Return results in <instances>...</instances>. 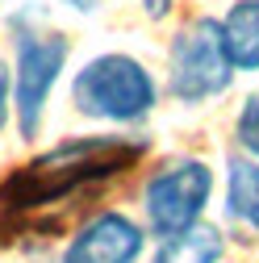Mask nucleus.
<instances>
[{
    "mask_svg": "<svg viewBox=\"0 0 259 263\" xmlns=\"http://www.w3.org/2000/svg\"><path fill=\"white\" fill-rule=\"evenodd\" d=\"M213 192V172L201 159H176L163 163L142 188V209L159 238H172L180 230L197 226Z\"/></svg>",
    "mask_w": 259,
    "mask_h": 263,
    "instance_id": "5",
    "label": "nucleus"
},
{
    "mask_svg": "<svg viewBox=\"0 0 259 263\" xmlns=\"http://www.w3.org/2000/svg\"><path fill=\"white\" fill-rule=\"evenodd\" d=\"M142 247H146L142 226L109 209V213H96L88 226H80L63 263H138Z\"/></svg>",
    "mask_w": 259,
    "mask_h": 263,
    "instance_id": "6",
    "label": "nucleus"
},
{
    "mask_svg": "<svg viewBox=\"0 0 259 263\" xmlns=\"http://www.w3.org/2000/svg\"><path fill=\"white\" fill-rule=\"evenodd\" d=\"M146 155L142 138H121V134H84L71 142H59L54 151L38 155L34 163L17 167L0 184V213L13 226L34 230L42 213L67 209V201H80L96 184L117 180Z\"/></svg>",
    "mask_w": 259,
    "mask_h": 263,
    "instance_id": "1",
    "label": "nucleus"
},
{
    "mask_svg": "<svg viewBox=\"0 0 259 263\" xmlns=\"http://www.w3.org/2000/svg\"><path fill=\"white\" fill-rule=\"evenodd\" d=\"M5 121H9V76L0 67V129H5Z\"/></svg>",
    "mask_w": 259,
    "mask_h": 263,
    "instance_id": "12",
    "label": "nucleus"
},
{
    "mask_svg": "<svg viewBox=\"0 0 259 263\" xmlns=\"http://www.w3.org/2000/svg\"><path fill=\"white\" fill-rule=\"evenodd\" d=\"M138 5H142V13H146L151 21H159V17L172 13V0H138Z\"/></svg>",
    "mask_w": 259,
    "mask_h": 263,
    "instance_id": "11",
    "label": "nucleus"
},
{
    "mask_svg": "<svg viewBox=\"0 0 259 263\" xmlns=\"http://www.w3.org/2000/svg\"><path fill=\"white\" fill-rule=\"evenodd\" d=\"M63 5H67V9H76V13H92L96 5H101V0H63Z\"/></svg>",
    "mask_w": 259,
    "mask_h": 263,
    "instance_id": "13",
    "label": "nucleus"
},
{
    "mask_svg": "<svg viewBox=\"0 0 259 263\" xmlns=\"http://www.w3.org/2000/svg\"><path fill=\"white\" fill-rule=\"evenodd\" d=\"M226 213L238 226H247L251 234H259V163L234 159L230 180H226Z\"/></svg>",
    "mask_w": 259,
    "mask_h": 263,
    "instance_id": "8",
    "label": "nucleus"
},
{
    "mask_svg": "<svg viewBox=\"0 0 259 263\" xmlns=\"http://www.w3.org/2000/svg\"><path fill=\"white\" fill-rule=\"evenodd\" d=\"M71 105L96 121H142L155 109V80L134 54H96L71 80Z\"/></svg>",
    "mask_w": 259,
    "mask_h": 263,
    "instance_id": "2",
    "label": "nucleus"
},
{
    "mask_svg": "<svg viewBox=\"0 0 259 263\" xmlns=\"http://www.w3.org/2000/svg\"><path fill=\"white\" fill-rule=\"evenodd\" d=\"M13 46H17V67H13V105H17V125L21 138H34L42 125V109L50 101V88L59 84L67 67L71 42L54 34V29H25L13 17Z\"/></svg>",
    "mask_w": 259,
    "mask_h": 263,
    "instance_id": "4",
    "label": "nucleus"
},
{
    "mask_svg": "<svg viewBox=\"0 0 259 263\" xmlns=\"http://www.w3.org/2000/svg\"><path fill=\"white\" fill-rule=\"evenodd\" d=\"M221 259V234L213 226H188L180 230V234L163 238V247H159V255L151 263H217Z\"/></svg>",
    "mask_w": 259,
    "mask_h": 263,
    "instance_id": "9",
    "label": "nucleus"
},
{
    "mask_svg": "<svg viewBox=\"0 0 259 263\" xmlns=\"http://www.w3.org/2000/svg\"><path fill=\"white\" fill-rule=\"evenodd\" d=\"M221 25V42L234 71H259V0H234Z\"/></svg>",
    "mask_w": 259,
    "mask_h": 263,
    "instance_id": "7",
    "label": "nucleus"
},
{
    "mask_svg": "<svg viewBox=\"0 0 259 263\" xmlns=\"http://www.w3.org/2000/svg\"><path fill=\"white\" fill-rule=\"evenodd\" d=\"M234 138H238V146H243L247 155L259 159V92L247 96V105H243V113H238V125H234Z\"/></svg>",
    "mask_w": 259,
    "mask_h": 263,
    "instance_id": "10",
    "label": "nucleus"
},
{
    "mask_svg": "<svg viewBox=\"0 0 259 263\" xmlns=\"http://www.w3.org/2000/svg\"><path fill=\"white\" fill-rule=\"evenodd\" d=\"M230 80H234V67L221 42V25L213 17L188 21L168 50V92L180 105H201L226 92Z\"/></svg>",
    "mask_w": 259,
    "mask_h": 263,
    "instance_id": "3",
    "label": "nucleus"
}]
</instances>
